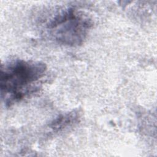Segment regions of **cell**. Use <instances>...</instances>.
Listing matches in <instances>:
<instances>
[{
	"label": "cell",
	"instance_id": "cell-1",
	"mask_svg": "<svg viewBox=\"0 0 157 157\" xmlns=\"http://www.w3.org/2000/svg\"><path fill=\"white\" fill-rule=\"evenodd\" d=\"M46 71V64L38 61L13 59L2 64L1 97L6 107H11L36 92Z\"/></svg>",
	"mask_w": 157,
	"mask_h": 157
},
{
	"label": "cell",
	"instance_id": "cell-2",
	"mask_svg": "<svg viewBox=\"0 0 157 157\" xmlns=\"http://www.w3.org/2000/svg\"><path fill=\"white\" fill-rule=\"evenodd\" d=\"M93 26L91 19L84 12L74 7L59 9L45 25L49 38L58 44L78 47L87 37Z\"/></svg>",
	"mask_w": 157,
	"mask_h": 157
},
{
	"label": "cell",
	"instance_id": "cell-3",
	"mask_svg": "<svg viewBox=\"0 0 157 157\" xmlns=\"http://www.w3.org/2000/svg\"><path fill=\"white\" fill-rule=\"evenodd\" d=\"M80 115L78 112L73 110L59 115L50 124L49 127L53 132H59L76 123L78 121Z\"/></svg>",
	"mask_w": 157,
	"mask_h": 157
}]
</instances>
